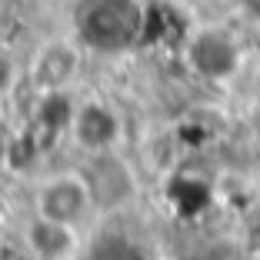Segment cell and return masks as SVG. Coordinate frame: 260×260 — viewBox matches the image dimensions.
<instances>
[{
	"label": "cell",
	"instance_id": "1",
	"mask_svg": "<svg viewBox=\"0 0 260 260\" xmlns=\"http://www.w3.org/2000/svg\"><path fill=\"white\" fill-rule=\"evenodd\" d=\"M67 27L90 57L127 54L144 44L147 0H70Z\"/></svg>",
	"mask_w": 260,
	"mask_h": 260
},
{
	"label": "cell",
	"instance_id": "2",
	"mask_svg": "<svg viewBox=\"0 0 260 260\" xmlns=\"http://www.w3.org/2000/svg\"><path fill=\"white\" fill-rule=\"evenodd\" d=\"M30 210L57 223L84 230L100 214V200L87 167H54L30 180Z\"/></svg>",
	"mask_w": 260,
	"mask_h": 260
},
{
	"label": "cell",
	"instance_id": "3",
	"mask_svg": "<svg viewBox=\"0 0 260 260\" xmlns=\"http://www.w3.org/2000/svg\"><path fill=\"white\" fill-rule=\"evenodd\" d=\"M87 47L77 40L70 30H54L40 37L30 47L23 60V84L27 93H44V90H80V77L87 70Z\"/></svg>",
	"mask_w": 260,
	"mask_h": 260
},
{
	"label": "cell",
	"instance_id": "4",
	"mask_svg": "<svg viewBox=\"0 0 260 260\" xmlns=\"http://www.w3.org/2000/svg\"><path fill=\"white\" fill-rule=\"evenodd\" d=\"M127 134V120H123L120 107L104 93H77L74 120H70V140L74 150L90 157H104V153H117Z\"/></svg>",
	"mask_w": 260,
	"mask_h": 260
},
{
	"label": "cell",
	"instance_id": "5",
	"mask_svg": "<svg viewBox=\"0 0 260 260\" xmlns=\"http://www.w3.org/2000/svg\"><path fill=\"white\" fill-rule=\"evenodd\" d=\"M187 67L204 80H227L240 63V50L227 30L220 27H204V30L190 34L184 44Z\"/></svg>",
	"mask_w": 260,
	"mask_h": 260
},
{
	"label": "cell",
	"instance_id": "6",
	"mask_svg": "<svg viewBox=\"0 0 260 260\" xmlns=\"http://www.w3.org/2000/svg\"><path fill=\"white\" fill-rule=\"evenodd\" d=\"M20 244L34 260H74L80 253V230L30 210L20 223Z\"/></svg>",
	"mask_w": 260,
	"mask_h": 260
}]
</instances>
